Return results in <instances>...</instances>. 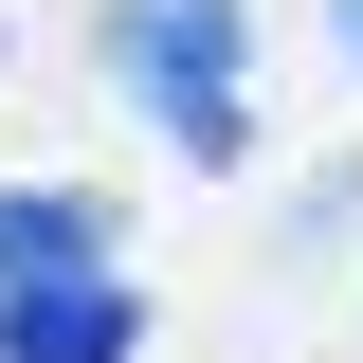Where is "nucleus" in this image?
<instances>
[{"instance_id": "7ed1b4c3", "label": "nucleus", "mask_w": 363, "mask_h": 363, "mask_svg": "<svg viewBox=\"0 0 363 363\" xmlns=\"http://www.w3.org/2000/svg\"><path fill=\"white\" fill-rule=\"evenodd\" d=\"M91 255H109L91 200H0V291H18V272H91Z\"/></svg>"}, {"instance_id": "f257e3e1", "label": "nucleus", "mask_w": 363, "mask_h": 363, "mask_svg": "<svg viewBox=\"0 0 363 363\" xmlns=\"http://www.w3.org/2000/svg\"><path fill=\"white\" fill-rule=\"evenodd\" d=\"M236 0H109V73H128V109L182 145V164H236L255 145V91H236Z\"/></svg>"}, {"instance_id": "20e7f679", "label": "nucleus", "mask_w": 363, "mask_h": 363, "mask_svg": "<svg viewBox=\"0 0 363 363\" xmlns=\"http://www.w3.org/2000/svg\"><path fill=\"white\" fill-rule=\"evenodd\" d=\"M345 55H363V0H345Z\"/></svg>"}, {"instance_id": "f03ea898", "label": "nucleus", "mask_w": 363, "mask_h": 363, "mask_svg": "<svg viewBox=\"0 0 363 363\" xmlns=\"http://www.w3.org/2000/svg\"><path fill=\"white\" fill-rule=\"evenodd\" d=\"M0 363H145V291L109 255L91 272H18L0 291Z\"/></svg>"}]
</instances>
